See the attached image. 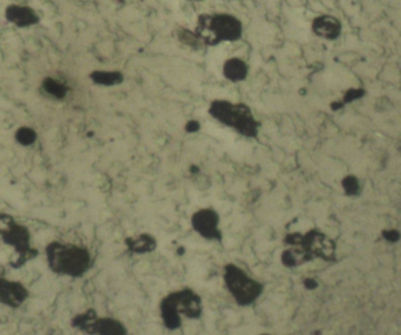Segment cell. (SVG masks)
Instances as JSON below:
<instances>
[{"label":"cell","instance_id":"cell-1","mask_svg":"<svg viewBox=\"0 0 401 335\" xmlns=\"http://www.w3.org/2000/svg\"><path fill=\"white\" fill-rule=\"evenodd\" d=\"M45 258L50 270L62 277L80 278L92 266V256L80 245L54 241L45 248Z\"/></svg>","mask_w":401,"mask_h":335},{"label":"cell","instance_id":"cell-2","mask_svg":"<svg viewBox=\"0 0 401 335\" xmlns=\"http://www.w3.org/2000/svg\"><path fill=\"white\" fill-rule=\"evenodd\" d=\"M208 113L224 127L233 129L243 138L256 140L260 135V122L244 102H233L226 99L212 101Z\"/></svg>","mask_w":401,"mask_h":335},{"label":"cell","instance_id":"cell-3","mask_svg":"<svg viewBox=\"0 0 401 335\" xmlns=\"http://www.w3.org/2000/svg\"><path fill=\"white\" fill-rule=\"evenodd\" d=\"M194 32L206 48H215L223 43L241 40L243 24L234 14L202 13L197 18Z\"/></svg>","mask_w":401,"mask_h":335},{"label":"cell","instance_id":"cell-4","mask_svg":"<svg viewBox=\"0 0 401 335\" xmlns=\"http://www.w3.org/2000/svg\"><path fill=\"white\" fill-rule=\"evenodd\" d=\"M224 282L226 288L237 302L249 305L255 302L263 291V285L251 278L236 265H226L224 268Z\"/></svg>","mask_w":401,"mask_h":335},{"label":"cell","instance_id":"cell-5","mask_svg":"<svg viewBox=\"0 0 401 335\" xmlns=\"http://www.w3.org/2000/svg\"><path fill=\"white\" fill-rule=\"evenodd\" d=\"M192 226L199 236L208 241H221L222 234L219 230V212L213 208H202L192 216Z\"/></svg>","mask_w":401,"mask_h":335},{"label":"cell","instance_id":"cell-6","mask_svg":"<svg viewBox=\"0 0 401 335\" xmlns=\"http://www.w3.org/2000/svg\"><path fill=\"white\" fill-rule=\"evenodd\" d=\"M28 298V290L21 282L0 277V302L9 307H19Z\"/></svg>","mask_w":401,"mask_h":335},{"label":"cell","instance_id":"cell-7","mask_svg":"<svg viewBox=\"0 0 401 335\" xmlns=\"http://www.w3.org/2000/svg\"><path fill=\"white\" fill-rule=\"evenodd\" d=\"M312 32L325 40H336L341 34V23L331 14H321L312 21Z\"/></svg>","mask_w":401,"mask_h":335},{"label":"cell","instance_id":"cell-8","mask_svg":"<svg viewBox=\"0 0 401 335\" xmlns=\"http://www.w3.org/2000/svg\"><path fill=\"white\" fill-rule=\"evenodd\" d=\"M222 73L226 80L233 84H240L246 81L249 75V65L241 57H229L223 64Z\"/></svg>","mask_w":401,"mask_h":335},{"label":"cell","instance_id":"cell-9","mask_svg":"<svg viewBox=\"0 0 401 335\" xmlns=\"http://www.w3.org/2000/svg\"><path fill=\"white\" fill-rule=\"evenodd\" d=\"M7 21L18 27H28L38 23L37 14L28 7L12 5L6 11Z\"/></svg>","mask_w":401,"mask_h":335},{"label":"cell","instance_id":"cell-10","mask_svg":"<svg viewBox=\"0 0 401 335\" xmlns=\"http://www.w3.org/2000/svg\"><path fill=\"white\" fill-rule=\"evenodd\" d=\"M89 79L98 86L113 87L121 84L125 81V75L120 71H93L89 74Z\"/></svg>","mask_w":401,"mask_h":335},{"label":"cell","instance_id":"cell-11","mask_svg":"<svg viewBox=\"0 0 401 335\" xmlns=\"http://www.w3.org/2000/svg\"><path fill=\"white\" fill-rule=\"evenodd\" d=\"M126 244L128 246L131 251L134 253H147V252L153 251L156 248V241L153 236L143 235L138 236L134 238H128L126 241Z\"/></svg>","mask_w":401,"mask_h":335},{"label":"cell","instance_id":"cell-12","mask_svg":"<svg viewBox=\"0 0 401 335\" xmlns=\"http://www.w3.org/2000/svg\"><path fill=\"white\" fill-rule=\"evenodd\" d=\"M43 91L48 95V97L57 99V100H62L67 97L68 87L62 81L54 79V77H46L43 81Z\"/></svg>","mask_w":401,"mask_h":335},{"label":"cell","instance_id":"cell-13","mask_svg":"<svg viewBox=\"0 0 401 335\" xmlns=\"http://www.w3.org/2000/svg\"><path fill=\"white\" fill-rule=\"evenodd\" d=\"M14 140L21 147H32L38 140L37 131L30 126H21L14 131Z\"/></svg>","mask_w":401,"mask_h":335},{"label":"cell","instance_id":"cell-14","mask_svg":"<svg viewBox=\"0 0 401 335\" xmlns=\"http://www.w3.org/2000/svg\"><path fill=\"white\" fill-rule=\"evenodd\" d=\"M177 39L181 44L186 45L187 48H192L194 50H199L206 48L194 31L180 28L177 31Z\"/></svg>","mask_w":401,"mask_h":335},{"label":"cell","instance_id":"cell-15","mask_svg":"<svg viewBox=\"0 0 401 335\" xmlns=\"http://www.w3.org/2000/svg\"><path fill=\"white\" fill-rule=\"evenodd\" d=\"M345 190L348 192V194H353V192H357V181L354 178H348L345 181Z\"/></svg>","mask_w":401,"mask_h":335},{"label":"cell","instance_id":"cell-16","mask_svg":"<svg viewBox=\"0 0 401 335\" xmlns=\"http://www.w3.org/2000/svg\"><path fill=\"white\" fill-rule=\"evenodd\" d=\"M199 123L197 121H189L188 124L186 126V131L188 133H196L199 131Z\"/></svg>","mask_w":401,"mask_h":335},{"label":"cell","instance_id":"cell-17","mask_svg":"<svg viewBox=\"0 0 401 335\" xmlns=\"http://www.w3.org/2000/svg\"><path fill=\"white\" fill-rule=\"evenodd\" d=\"M192 1H201V0H192Z\"/></svg>","mask_w":401,"mask_h":335}]
</instances>
